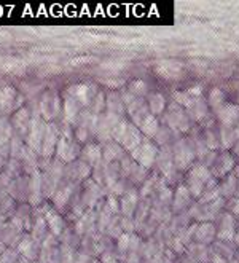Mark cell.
<instances>
[{
  "label": "cell",
  "mask_w": 239,
  "mask_h": 263,
  "mask_svg": "<svg viewBox=\"0 0 239 263\" xmlns=\"http://www.w3.org/2000/svg\"><path fill=\"white\" fill-rule=\"evenodd\" d=\"M83 163L89 164L91 167L98 166L102 161V145L101 144H94L88 142L86 145L82 147V153H80V158Z\"/></svg>",
  "instance_id": "obj_29"
},
{
  "label": "cell",
  "mask_w": 239,
  "mask_h": 263,
  "mask_svg": "<svg viewBox=\"0 0 239 263\" xmlns=\"http://www.w3.org/2000/svg\"><path fill=\"white\" fill-rule=\"evenodd\" d=\"M225 92H223L220 88H212L209 91V96H207V105L211 107V109H214L215 112H218L223 105H225Z\"/></svg>",
  "instance_id": "obj_42"
},
{
  "label": "cell",
  "mask_w": 239,
  "mask_h": 263,
  "mask_svg": "<svg viewBox=\"0 0 239 263\" xmlns=\"http://www.w3.org/2000/svg\"><path fill=\"white\" fill-rule=\"evenodd\" d=\"M75 254H77L75 249H72V247H69V246L61 244V249H59V263H75Z\"/></svg>",
  "instance_id": "obj_48"
},
{
  "label": "cell",
  "mask_w": 239,
  "mask_h": 263,
  "mask_svg": "<svg viewBox=\"0 0 239 263\" xmlns=\"http://www.w3.org/2000/svg\"><path fill=\"white\" fill-rule=\"evenodd\" d=\"M127 92H131L134 98L142 99V96H145L149 92V86L143 80H134L130 83V86H127Z\"/></svg>",
  "instance_id": "obj_47"
},
{
  "label": "cell",
  "mask_w": 239,
  "mask_h": 263,
  "mask_svg": "<svg viewBox=\"0 0 239 263\" xmlns=\"http://www.w3.org/2000/svg\"><path fill=\"white\" fill-rule=\"evenodd\" d=\"M24 104L23 95H20L13 86L2 85L0 86V112L7 117H11L16 110H20Z\"/></svg>",
  "instance_id": "obj_7"
},
{
  "label": "cell",
  "mask_w": 239,
  "mask_h": 263,
  "mask_svg": "<svg viewBox=\"0 0 239 263\" xmlns=\"http://www.w3.org/2000/svg\"><path fill=\"white\" fill-rule=\"evenodd\" d=\"M164 120L168 128L172 131L187 133L190 129V117L187 110L175 102L168 107V110L164 112Z\"/></svg>",
  "instance_id": "obj_9"
},
{
  "label": "cell",
  "mask_w": 239,
  "mask_h": 263,
  "mask_svg": "<svg viewBox=\"0 0 239 263\" xmlns=\"http://www.w3.org/2000/svg\"><path fill=\"white\" fill-rule=\"evenodd\" d=\"M207 102L203 99V98H199L198 101H195L193 104H191L188 109H187V114H188V117L191 118V120H195V121H201V120H204L206 118V115H207Z\"/></svg>",
  "instance_id": "obj_40"
},
{
  "label": "cell",
  "mask_w": 239,
  "mask_h": 263,
  "mask_svg": "<svg viewBox=\"0 0 239 263\" xmlns=\"http://www.w3.org/2000/svg\"><path fill=\"white\" fill-rule=\"evenodd\" d=\"M7 163H8V160L7 158H4V157H0V173L4 171V167L7 166Z\"/></svg>",
  "instance_id": "obj_55"
},
{
  "label": "cell",
  "mask_w": 239,
  "mask_h": 263,
  "mask_svg": "<svg viewBox=\"0 0 239 263\" xmlns=\"http://www.w3.org/2000/svg\"><path fill=\"white\" fill-rule=\"evenodd\" d=\"M26 142H24V139L20 136V134H13L11 137V142H10V158H14V160H18L20 158V155L24 148Z\"/></svg>",
  "instance_id": "obj_46"
},
{
  "label": "cell",
  "mask_w": 239,
  "mask_h": 263,
  "mask_svg": "<svg viewBox=\"0 0 239 263\" xmlns=\"http://www.w3.org/2000/svg\"><path fill=\"white\" fill-rule=\"evenodd\" d=\"M131 242H133V233H123L117 242H115V247H117V252L123 257L126 254L131 252Z\"/></svg>",
  "instance_id": "obj_45"
},
{
  "label": "cell",
  "mask_w": 239,
  "mask_h": 263,
  "mask_svg": "<svg viewBox=\"0 0 239 263\" xmlns=\"http://www.w3.org/2000/svg\"><path fill=\"white\" fill-rule=\"evenodd\" d=\"M88 63H89L88 58H78V59L70 61V66H80V64H88Z\"/></svg>",
  "instance_id": "obj_52"
},
{
  "label": "cell",
  "mask_w": 239,
  "mask_h": 263,
  "mask_svg": "<svg viewBox=\"0 0 239 263\" xmlns=\"http://www.w3.org/2000/svg\"><path fill=\"white\" fill-rule=\"evenodd\" d=\"M147 105H149V110L152 115L158 117L166 112V98L161 95V92H152L147 98Z\"/></svg>",
  "instance_id": "obj_36"
},
{
  "label": "cell",
  "mask_w": 239,
  "mask_h": 263,
  "mask_svg": "<svg viewBox=\"0 0 239 263\" xmlns=\"http://www.w3.org/2000/svg\"><path fill=\"white\" fill-rule=\"evenodd\" d=\"M32 217H34V208H32L29 203H20L16 206V209L11 212L8 220L18 230H21L23 233H30Z\"/></svg>",
  "instance_id": "obj_14"
},
{
  "label": "cell",
  "mask_w": 239,
  "mask_h": 263,
  "mask_svg": "<svg viewBox=\"0 0 239 263\" xmlns=\"http://www.w3.org/2000/svg\"><path fill=\"white\" fill-rule=\"evenodd\" d=\"M101 89L96 88V85H91V83H78V85H70L67 89H66V95L70 96L72 99H75L80 105L86 107L89 109V105L93 102V99L96 98Z\"/></svg>",
  "instance_id": "obj_13"
},
{
  "label": "cell",
  "mask_w": 239,
  "mask_h": 263,
  "mask_svg": "<svg viewBox=\"0 0 239 263\" xmlns=\"http://www.w3.org/2000/svg\"><path fill=\"white\" fill-rule=\"evenodd\" d=\"M29 183H30V177L29 176H21L18 179H14L10 185L7 192L10 193V196L16 201V203H29Z\"/></svg>",
  "instance_id": "obj_21"
},
{
  "label": "cell",
  "mask_w": 239,
  "mask_h": 263,
  "mask_svg": "<svg viewBox=\"0 0 239 263\" xmlns=\"http://www.w3.org/2000/svg\"><path fill=\"white\" fill-rule=\"evenodd\" d=\"M172 98H174L175 104H179L180 107H183V109L187 110L195 101L203 98V86L196 85V86L190 88L187 91H175V92H172Z\"/></svg>",
  "instance_id": "obj_26"
},
{
  "label": "cell",
  "mask_w": 239,
  "mask_h": 263,
  "mask_svg": "<svg viewBox=\"0 0 239 263\" xmlns=\"http://www.w3.org/2000/svg\"><path fill=\"white\" fill-rule=\"evenodd\" d=\"M236 235V222L233 219L231 214H223V217L220 220L218 230H217V238L220 241H233Z\"/></svg>",
  "instance_id": "obj_32"
},
{
  "label": "cell",
  "mask_w": 239,
  "mask_h": 263,
  "mask_svg": "<svg viewBox=\"0 0 239 263\" xmlns=\"http://www.w3.org/2000/svg\"><path fill=\"white\" fill-rule=\"evenodd\" d=\"M237 189H239V179L234 174H228L227 180L218 187V192H220V195L230 198L237 192Z\"/></svg>",
  "instance_id": "obj_43"
},
{
  "label": "cell",
  "mask_w": 239,
  "mask_h": 263,
  "mask_svg": "<svg viewBox=\"0 0 239 263\" xmlns=\"http://www.w3.org/2000/svg\"><path fill=\"white\" fill-rule=\"evenodd\" d=\"M105 85H108V88H118L117 85H123V82L121 80H105Z\"/></svg>",
  "instance_id": "obj_53"
},
{
  "label": "cell",
  "mask_w": 239,
  "mask_h": 263,
  "mask_svg": "<svg viewBox=\"0 0 239 263\" xmlns=\"http://www.w3.org/2000/svg\"><path fill=\"white\" fill-rule=\"evenodd\" d=\"M217 118L222 128H233L239 121V105L237 104H225L217 112Z\"/></svg>",
  "instance_id": "obj_28"
},
{
  "label": "cell",
  "mask_w": 239,
  "mask_h": 263,
  "mask_svg": "<svg viewBox=\"0 0 239 263\" xmlns=\"http://www.w3.org/2000/svg\"><path fill=\"white\" fill-rule=\"evenodd\" d=\"M231 212L236 214V215H239V199L233 201V204H231Z\"/></svg>",
  "instance_id": "obj_54"
},
{
  "label": "cell",
  "mask_w": 239,
  "mask_h": 263,
  "mask_svg": "<svg viewBox=\"0 0 239 263\" xmlns=\"http://www.w3.org/2000/svg\"><path fill=\"white\" fill-rule=\"evenodd\" d=\"M82 153V145L77 142V139L73 136V128L70 125L62 123L61 125V137L56 147V155L54 158L62 161L64 164H70L80 158Z\"/></svg>",
  "instance_id": "obj_1"
},
{
  "label": "cell",
  "mask_w": 239,
  "mask_h": 263,
  "mask_svg": "<svg viewBox=\"0 0 239 263\" xmlns=\"http://www.w3.org/2000/svg\"><path fill=\"white\" fill-rule=\"evenodd\" d=\"M7 249H8V247H7V246H5V244L2 242V241H0V255H2V254H4V252L7 251Z\"/></svg>",
  "instance_id": "obj_56"
},
{
  "label": "cell",
  "mask_w": 239,
  "mask_h": 263,
  "mask_svg": "<svg viewBox=\"0 0 239 263\" xmlns=\"http://www.w3.org/2000/svg\"><path fill=\"white\" fill-rule=\"evenodd\" d=\"M190 199H191V193L188 192L187 185H179L172 196V209L175 212L183 211L190 204Z\"/></svg>",
  "instance_id": "obj_35"
},
{
  "label": "cell",
  "mask_w": 239,
  "mask_h": 263,
  "mask_svg": "<svg viewBox=\"0 0 239 263\" xmlns=\"http://www.w3.org/2000/svg\"><path fill=\"white\" fill-rule=\"evenodd\" d=\"M105 95L102 91H99L98 95H96V98L93 99V102H91V105H89V112L91 114H94V115H102L104 112H105V109H107V102H105Z\"/></svg>",
  "instance_id": "obj_44"
},
{
  "label": "cell",
  "mask_w": 239,
  "mask_h": 263,
  "mask_svg": "<svg viewBox=\"0 0 239 263\" xmlns=\"http://www.w3.org/2000/svg\"><path fill=\"white\" fill-rule=\"evenodd\" d=\"M123 118L110 114V112H104L102 115H99V121H98V131H96V137H98L99 144H105L108 141H112V133L117 128V125Z\"/></svg>",
  "instance_id": "obj_15"
},
{
  "label": "cell",
  "mask_w": 239,
  "mask_h": 263,
  "mask_svg": "<svg viewBox=\"0 0 239 263\" xmlns=\"http://www.w3.org/2000/svg\"><path fill=\"white\" fill-rule=\"evenodd\" d=\"M21 258V255L18 254V251L13 249V247H8V249L0 255V263H18Z\"/></svg>",
  "instance_id": "obj_49"
},
{
  "label": "cell",
  "mask_w": 239,
  "mask_h": 263,
  "mask_svg": "<svg viewBox=\"0 0 239 263\" xmlns=\"http://www.w3.org/2000/svg\"><path fill=\"white\" fill-rule=\"evenodd\" d=\"M237 258H239V255H237Z\"/></svg>",
  "instance_id": "obj_61"
},
{
  "label": "cell",
  "mask_w": 239,
  "mask_h": 263,
  "mask_svg": "<svg viewBox=\"0 0 239 263\" xmlns=\"http://www.w3.org/2000/svg\"><path fill=\"white\" fill-rule=\"evenodd\" d=\"M212 174L211 169L204 166L203 163H196L188 169L187 174V189L191 193V196L201 198V195L206 190V185L211 182Z\"/></svg>",
  "instance_id": "obj_3"
},
{
  "label": "cell",
  "mask_w": 239,
  "mask_h": 263,
  "mask_svg": "<svg viewBox=\"0 0 239 263\" xmlns=\"http://www.w3.org/2000/svg\"><path fill=\"white\" fill-rule=\"evenodd\" d=\"M112 141H115L118 145H121L124 152L131 153L134 148H137L142 144L143 136L136 125L123 118L114 129V133H112Z\"/></svg>",
  "instance_id": "obj_2"
},
{
  "label": "cell",
  "mask_w": 239,
  "mask_h": 263,
  "mask_svg": "<svg viewBox=\"0 0 239 263\" xmlns=\"http://www.w3.org/2000/svg\"><path fill=\"white\" fill-rule=\"evenodd\" d=\"M234 242L239 246V231H236V235H234Z\"/></svg>",
  "instance_id": "obj_58"
},
{
  "label": "cell",
  "mask_w": 239,
  "mask_h": 263,
  "mask_svg": "<svg viewBox=\"0 0 239 263\" xmlns=\"http://www.w3.org/2000/svg\"><path fill=\"white\" fill-rule=\"evenodd\" d=\"M24 235L26 233H23L21 230L16 228L10 220H5V222L0 223V241H2L7 247H13V249H16Z\"/></svg>",
  "instance_id": "obj_22"
},
{
  "label": "cell",
  "mask_w": 239,
  "mask_h": 263,
  "mask_svg": "<svg viewBox=\"0 0 239 263\" xmlns=\"http://www.w3.org/2000/svg\"><path fill=\"white\" fill-rule=\"evenodd\" d=\"M105 192L101 185L96 183L93 179H88L82 183V195H80V201L85 209H96L101 201L105 198Z\"/></svg>",
  "instance_id": "obj_10"
},
{
  "label": "cell",
  "mask_w": 239,
  "mask_h": 263,
  "mask_svg": "<svg viewBox=\"0 0 239 263\" xmlns=\"http://www.w3.org/2000/svg\"><path fill=\"white\" fill-rule=\"evenodd\" d=\"M182 72L183 66L180 63H175V61H161V63L156 64V73L166 80L179 79V77H182Z\"/></svg>",
  "instance_id": "obj_31"
},
{
  "label": "cell",
  "mask_w": 239,
  "mask_h": 263,
  "mask_svg": "<svg viewBox=\"0 0 239 263\" xmlns=\"http://www.w3.org/2000/svg\"><path fill=\"white\" fill-rule=\"evenodd\" d=\"M105 102H107V109L105 112H110V114H115L118 117L123 118V114L126 112V107H124V102H123V98L118 95V92H110L105 98Z\"/></svg>",
  "instance_id": "obj_37"
},
{
  "label": "cell",
  "mask_w": 239,
  "mask_h": 263,
  "mask_svg": "<svg viewBox=\"0 0 239 263\" xmlns=\"http://www.w3.org/2000/svg\"><path fill=\"white\" fill-rule=\"evenodd\" d=\"M93 257H89L88 254L82 252V251H77L75 254V263H89Z\"/></svg>",
  "instance_id": "obj_51"
},
{
  "label": "cell",
  "mask_w": 239,
  "mask_h": 263,
  "mask_svg": "<svg viewBox=\"0 0 239 263\" xmlns=\"http://www.w3.org/2000/svg\"><path fill=\"white\" fill-rule=\"evenodd\" d=\"M91 174H93V167L83 163L82 160H77L70 164H66V167H64V179H67L77 185L91 179Z\"/></svg>",
  "instance_id": "obj_18"
},
{
  "label": "cell",
  "mask_w": 239,
  "mask_h": 263,
  "mask_svg": "<svg viewBox=\"0 0 239 263\" xmlns=\"http://www.w3.org/2000/svg\"><path fill=\"white\" fill-rule=\"evenodd\" d=\"M137 206H139V195H137V190L130 189V190H126V192L120 196V214L123 215V217L133 219V215H134L136 211H137Z\"/></svg>",
  "instance_id": "obj_24"
},
{
  "label": "cell",
  "mask_w": 239,
  "mask_h": 263,
  "mask_svg": "<svg viewBox=\"0 0 239 263\" xmlns=\"http://www.w3.org/2000/svg\"><path fill=\"white\" fill-rule=\"evenodd\" d=\"M34 118H32L30 123V128L27 131V136L24 139V142L29 148H32L34 152L40 153V147H42V141H43V136H45V128H46V121L40 117L39 110L34 112Z\"/></svg>",
  "instance_id": "obj_11"
},
{
  "label": "cell",
  "mask_w": 239,
  "mask_h": 263,
  "mask_svg": "<svg viewBox=\"0 0 239 263\" xmlns=\"http://www.w3.org/2000/svg\"><path fill=\"white\" fill-rule=\"evenodd\" d=\"M16 206H18V203L10 196V193L4 189H0V214H4L8 219L11 212L16 209Z\"/></svg>",
  "instance_id": "obj_41"
},
{
  "label": "cell",
  "mask_w": 239,
  "mask_h": 263,
  "mask_svg": "<svg viewBox=\"0 0 239 263\" xmlns=\"http://www.w3.org/2000/svg\"><path fill=\"white\" fill-rule=\"evenodd\" d=\"M234 155H236V157L239 158V142H237V144L234 145Z\"/></svg>",
  "instance_id": "obj_57"
},
{
  "label": "cell",
  "mask_w": 239,
  "mask_h": 263,
  "mask_svg": "<svg viewBox=\"0 0 239 263\" xmlns=\"http://www.w3.org/2000/svg\"><path fill=\"white\" fill-rule=\"evenodd\" d=\"M24 61H11V63H5L2 67H4V70H7V72H21V70H24Z\"/></svg>",
  "instance_id": "obj_50"
},
{
  "label": "cell",
  "mask_w": 239,
  "mask_h": 263,
  "mask_svg": "<svg viewBox=\"0 0 239 263\" xmlns=\"http://www.w3.org/2000/svg\"><path fill=\"white\" fill-rule=\"evenodd\" d=\"M50 233L48 230V225L45 222L43 214L40 212L39 208H34V217H32V228H30V236L34 238L39 244H42V241L45 239V236Z\"/></svg>",
  "instance_id": "obj_30"
},
{
  "label": "cell",
  "mask_w": 239,
  "mask_h": 263,
  "mask_svg": "<svg viewBox=\"0 0 239 263\" xmlns=\"http://www.w3.org/2000/svg\"><path fill=\"white\" fill-rule=\"evenodd\" d=\"M124 158V150L115 141L102 144V160L105 163H117Z\"/></svg>",
  "instance_id": "obj_34"
},
{
  "label": "cell",
  "mask_w": 239,
  "mask_h": 263,
  "mask_svg": "<svg viewBox=\"0 0 239 263\" xmlns=\"http://www.w3.org/2000/svg\"><path fill=\"white\" fill-rule=\"evenodd\" d=\"M82 114H83V107L80 105L75 99H72L70 96H67L66 92H64L62 95V114H61L62 123L70 125L73 128Z\"/></svg>",
  "instance_id": "obj_20"
},
{
  "label": "cell",
  "mask_w": 239,
  "mask_h": 263,
  "mask_svg": "<svg viewBox=\"0 0 239 263\" xmlns=\"http://www.w3.org/2000/svg\"><path fill=\"white\" fill-rule=\"evenodd\" d=\"M172 157H174V167H177L179 171H187V169L193 166V161L196 158V150L188 144V141L180 139L174 145Z\"/></svg>",
  "instance_id": "obj_8"
},
{
  "label": "cell",
  "mask_w": 239,
  "mask_h": 263,
  "mask_svg": "<svg viewBox=\"0 0 239 263\" xmlns=\"http://www.w3.org/2000/svg\"><path fill=\"white\" fill-rule=\"evenodd\" d=\"M23 164V169H24V174L26 176H30L34 174L37 171H40L39 169V164H40V155L37 152H34L32 148H29L27 145H24L20 158H18Z\"/></svg>",
  "instance_id": "obj_27"
},
{
  "label": "cell",
  "mask_w": 239,
  "mask_h": 263,
  "mask_svg": "<svg viewBox=\"0 0 239 263\" xmlns=\"http://www.w3.org/2000/svg\"><path fill=\"white\" fill-rule=\"evenodd\" d=\"M32 118H34V114H32V109L27 105H23L20 110H16L11 117H10V125L13 128V131L16 134H20L23 139H26L27 131L30 128Z\"/></svg>",
  "instance_id": "obj_19"
},
{
  "label": "cell",
  "mask_w": 239,
  "mask_h": 263,
  "mask_svg": "<svg viewBox=\"0 0 239 263\" xmlns=\"http://www.w3.org/2000/svg\"><path fill=\"white\" fill-rule=\"evenodd\" d=\"M72 228L80 238L94 236L98 233V214H96L94 209H86L82 217L73 223Z\"/></svg>",
  "instance_id": "obj_16"
},
{
  "label": "cell",
  "mask_w": 239,
  "mask_h": 263,
  "mask_svg": "<svg viewBox=\"0 0 239 263\" xmlns=\"http://www.w3.org/2000/svg\"><path fill=\"white\" fill-rule=\"evenodd\" d=\"M107 263H118L117 260H112V261H107Z\"/></svg>",
  "instance_id": "obj_60"
},
{
  "label": "cell",
  "mask_w": 239,
  "mask_h": 263,
  "mask_svg": "<svg viewBox=\"0 0 239 263\" xmlns=\"http://www.w3.org/2000/svg\"><path fill=\"white\" fill-rule=\"evenodd\" d=\"M139 129H140V133H142L143 137L153 139V137L158 134V131H159V121H158V118H156L155 115L150 114L145 120H143V121L140 123Z\"/></svg>",
  "instance_id": "obj_39"
},
{
  "label": "cell",
  "mask_w": 239,
  "mask_h": 263,
  "mask_svg": "<svg viewBox=\"0 0 239 263\" xmlns=\"http://www.w3.org/2000/svg\"><path fill=\"white\" fill-rule=\"evenodd\" d=\"M217 236V228L214 227V223L211 222H203L199 225H196L195 228V239L198 244L206 246V244H211Z\"/></svg>",
  "instance_id": "obj_33"
},
{
  "label": "cell",
  "mask_w": 239,
  "mask_h": 263,
  "mask_svg": "<svg viewBox=\"0 0 239 263\" xmlns=\"http://www.w3.org/2000/svg\"><path fill=\"white\" fill-rule=\"evenodd\" d=\"M40 212L43 214L45 217V222L48 225V230H50V233L54 235L58 239L59 236L64 233V230L67 228V222H66V217L62 215V212H59L50 201H45L39 206Z\"/></svg>",
  "instance_id": "obj_5"
},
{
  "label": "cell",
  "mask_w": 239,
  "mask_h": 263,
  "mask_svg": "<svg viewBox=\"0 0 239 263\" xmlns=\"http://www.w3.org/2000/svg\"><path fill=\"white\" fill-rule=\"evenodd\" d=\"M89 263H102V261H101L99 258H91V261H89Z\"/></svg>",
  "instance_id": "obj_59"
},
{
  "label": "cell",
  "mask_w": 239,
  "mask_h": 263,
  "mask_svg": "<svg viewBox=\"0 0 239 263\" xmlns=\"http://www.w3.org/2000/svg\"><path fill=\"white\" fill-rule=\"evenodd\" d=\"M234 167H236L234 158L231 157L230 153L223 152V153H220V155H218L217 158H214L211 174H212V176H215V177H223V176L230 174Z\"/></svg>",
  "instance_id": "obj_25"
},
{
  "label": "cell",
  "mask_w": 239,
  "mask_h": 263,
  "mask_svg": "<svg viewBox=\"0 0 239 263\" xmlns=\"http://www.w3.org/2000/svg\"><path fill=\"white\" fill-rule=\"evenodd\" d=\"M16 251L23 258H27L30 261H37L40 255V244L30 236V233H26L21 239V242L16 247Z\"/></svg>",
  "instance_id": "obj_23"
},
{
  "label": "cell",
  "mask_w": 239,
  "mask_h": 263,
  "mask_svg": "<svg viewBox=\"0 0 239 263\" xmlns=\"http://www.w3.org/2000/svg\"><path fill=\"white\" fill-rule=\"evenodd\" d=\"M39 114L46 123H54L62 114V98L54 89L45 91L39 99Z\"/></svg>",
  "instance_id": "obj_4"
},
{
  "label": "cell",
  "mask_w": 239,
  "mask_h": 263,
  "mask_svg": "<svg viewBox=\"0 0 239 263\" xmlns=\"http://www.w3.org/2000/svg\"><path fill=\"white\" fill-rule=\"evenodd\" d=\"M59 137H61V125H56V123H46L45 136H43L40 153H39L42 158H48V160L54 158Z\"/></svg>",
  "instance_id": "obj_12"
},
{
  "label": "cell",
  "mask_w": 239,
  "mask_h": 263,
  "mask_svg": "<svg viewBox=\"0 0 239 263\" xmlns=\"http://www.w3.org/2000/svg\"><path fill=\"white\" fill-rule=\"evenodd\" d=\"M75 190H77V183L64 179L59 185V189L56 190L54 196L50 199V203L59 211V212H64L67 209V206L70 204V201L75 195Z\"/></svg>",
  "instance_id": "obj_17"
},
{
  "label": "cell",
  "mask_w": 239,
  "mask_h": 263,
  "mask_svg": "<svg viewBox=\"0 0 239 263\" xmlns=\"http://www.w3.org/2000/svg\"><path fill=\"white\" fill-rule=\"evenodd\" d=\"M158 153H159L158 145H156L155 142H152V139L143 137L142 144L130 153V157H131L139 166L145 167V169H150V167L156 163Z\"/></svg>",
  "instance_id": "obj_6"
},
{
  "label": "cell",
  "mask_w": 239,
  "mask_h": 263,
  "mask_svg": "<svg viewBox=\"0 0 239 263\" xmlns=\"http://www.w3.org/2000/svg\"><path fill=\"white\" fill-rule=\"evenodd\" d=\"M13 134L14 131L10 123L7 126L0 128V157H4L7 160H10V142H11Z\"/></svg>",
  "instance_id": "obj_38"
}]
</instances>
